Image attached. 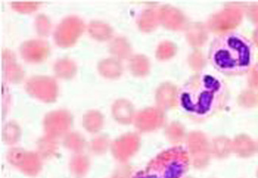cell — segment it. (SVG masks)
I'll use <instances>...</instances> for the list:
<instances>
[{
  "label": "cell",
  "instance_id": "52a82bcc",
  "mask_svg": "<svg viewBox=\"0 0 258 178\" xmlns=\"http://www.w3.org/2000/svg\"><path fill=\"white\" fill-rule=\"evenodd\" d=\"M238 103L241 107H247V108L256 107L258 104L257 92L252 89L244 91L238 96Z\"/></svg>",
  "mask_w": 258,
  "mask_h": 178
},
{
  "label": "cell",
  "instance_id": "9c48e42d",
  "mask_svg": "<svg viewBox=\"0 0 258 178\" xmlns=\"http://www.w3.org/2000/svg\"><path fill=\"white\" fill-rule=\"evenodd\" d=\"M248 15H249V17L250 18L252 22L258 23V5L252 4V6L249 8Z\"/></svg>",
  "mask_w": 258,
  "mask_h": 178
},
{
  "label": "cell",
  "instance_id": "ba28073f",
  "mask_svg": "<svg viewBox=\"0 0 258 178\" xmlns=\"http://www.w3.org/2000/svg\"><path fill=\"white\" fill-rule=\"evenodd\" d=\"M249 85L252 90H258V64L252 66L249 72Z\"/></svg>",
  "mask_w": 258,
  "mask_h": 178
},
{
  "label": "cell",
  "instance_id": "3957f363",
  "mask_svg": "<svg viewBox=\"0 0 258 178\" xmlns=\"http://www.w3.org/2000/svg\"><path fill=\"white\" fill-rule=\"evenodd\" d=\"M190 165L187 150L182 146H173L157 154L133 178H181Z\"/></svg>",
  "mask_w": 258,
  "mask_h": 178
},
{
  "label": "cell",
  "instance_id": "5b68a950",
  "mask_svg": "<svg viewBox=\"0 0 258 178\" xmlns=\"http://www.w3.org/2000/svg\"><path fill=\"white\" fill-rule=\"evenodd\" d=\"M232 145L233 151L241 158H249L256 151V143L248 135H238Z\"/></svg>",
  "mask_w": 258,
  "mask_h": 178
},
{
  "label": "cell",
  "instance_id": "277c9868",
  "mask_svg": "<svg viewBox=\"0 0 258 178\" xmlns=\"http://www.w3.org/2000/svg\"><path fill=\"white\" fill-rule=\"evenodd\" d=\"M188 154L191 164L196 169H204L208 166L212 156L211 143L202 132H194L188 138Z\"/></svg>",
  "mask_w": 258,
  "mask_h": 178
},
{
  "label": "cell",
  "instance_id": "7a4b0ae2",
  "mask_svg": "<svg viewBox=\"0 0 258 178\" xmlns=\"http://www.w3.org/2000/svg\"><path fill=\"white\" fill-rule=\"evenodd\" d=\"M254 47L243 34L224 33L210 45L208 58L215 70L226 76H242L249 73L254 62Z\"/></svg>",
  "mask_w": 258,
  "mask_h": 178
},
{
  "label": "cell",
  "instance_id": "6da1fadb",
  "mask_svg": "<svg viewBox=\"0 0 258 178\" xmlns=\"http://www.w3.org/2000/svg\"><path fill=\"white\" fill-rule=\"evenodd\" d=\"M230 92L224 81L208 73H197L180 88L178 102L186 116L204 122L223 111Z\"/></svg>",
  "mask_w": 258,
  "mask_h": 178
},
{
  "label": "cell",
  "instance_id": "30bf717a",
  "mask_svg": "<svg viewBox=\"0 0 258 178\" xmlns=\"http://www.w3.org/2000/svg\"><path fill=\"white\" fill-rule=\"evenodd\" d=\"M253 38H254L255 42H256V44L258 46V28L254 31V34H253Z\"/></svg>",
  "mask_w": 258,
  "mask_h": 178
},
{
  "label": "cell",
  "instance_id": "7c38bea8",
  "mask_svg": "<svg viewBox=\"0 0 258 178\" xmlns=\"http://www.w3.org/2000/svg\"><path fill=\"white\" fill-rule=\"evenodd\" d=\"M256 175H257V178H258V170H257V173H256Z\"/></svg>",
  "mask_w": 258,
  "mask_h": 178
},
{
  "label": "cell",
  "instance_id": "8992f818",
  "mask_svg": "<svg viewBox=\"0 0 258 178\" xmlns=\"http://www.w3.org/2000/svg\"><path fill=\"white\" fill-rule=\"evenodd\" d=\"M211 151L214 157L226 158L233 151L232 142L224 136L215 138L211 143Z\"/></svg>",
  "mask_w": 258,
  "mask_h": 178
},
{
  "label": "cell",
  "instance_id": "8fae6325",
  "mask_svg": "<svg viewBox=\"0 0 258 178\" xmlns=\"http://www.w3.org/2000/svg\"><path fill=\"white\" fill-rule=\"evenodd\" d=\"M256 151L258 152V142H257V143H256Z\"/></svg>",
  "mask_w": 258,
  "mask_h": 178
}]
</instances>
